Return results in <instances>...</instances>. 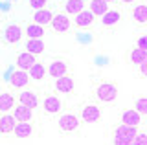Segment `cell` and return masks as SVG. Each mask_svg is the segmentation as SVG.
Wrapping results in <instances>:
<instances>
[{
  "label": "cell",
  "instance_id": "obj_31",
  "mask_svg": "<svg viewBox=\"0 0 147 145\" xmlns=\"http://www.w3.org/2000/svg\"><path fill=\"white\" fill-rule=\"evenodd\" d=\"M138 77H140V79L147 77V61L142 62V64H138Z\"/></svg>",
  "mask_w": 147,
  "mask_h": 145
},
{
  "label": "cell",
  "instance_id": "obj_9",
  "mask_svg": "<svg viewBox=\"0 0 147 145\" xmlns=\"http://www.w3.org/2000/svg\"><path fill=\"white\" fill-rule=\"evenodd\" d=\"M119 123L129 125V127H142L144 125V116L140 112H136L134 108H125L119 114Z\"/></svg>",
  "mask_w": 147,
  "mask_h": 145
},
{
  "label": "cell",
  "instance_id": "obj_2",
  "mask_svg": "<svg viewBox=\"0 0 147 145\" xmlns=\"http://www.w3.org/2000/svg\"><path fill=\"white\" fill-rule=\"evenodd\" d=\"M94 96L101 105H112L118 99V85L112 83V81H103L96 87Z\"/></svg>",
  "mask_w": 147,
  "mask_h": 145
},
{
  "label": "cell",
  "instance_id": "obj_8",
  "mask_svg": "<svg viewBox=\"0 0 147 145\" xmlns=\"http://www.w3.org/2000/svg\"><path fill=\"white\" fill-rule=\"evenodd\" d=\"M24 37V28L20 24H7L6 30H4V40L7 44H18Z\"/></svg>",
  "mask_w": 147,
  "mask_h": 145
},
{
  "label": "cell",
  "instance_id": "obj_34",
  "mask_svg": "<svg viewBox=\"0 0 147 145\" xmlns=\"http://www.w3.org/2000/svg\"><path fill=\"white\" fill-rule=\"evenodd\" d=\"M119 2H121V4H123V6H129V4H134V2H136V0H119Z\"/></svg>",
  "mask_w": 147,
  "mask_h": 145
},
{
  "label": "cell",
  "instance_id": "obj_4",
  "mask_svg": "<svg viewBox=\"0 0 147 145\" xmlns=\"http://www.w3.org/2000/svg\"><path fill=\"white\" fill-rule=\"evenodd\" d=\"M79 119L81 125H96L103 119V112H101V107L96 105V103H85L79 110Z\"/></svg>",
  "mask_w": 147,
  "mask_h": 145
},
{
  "label": "cell",
  "instance_id": "obj_6",
  "mask_svg": "<svg viewBox=\"0 0 147 145\" xmlns=\"http://www.w3.org/2000/svg\"><path fill=\"white\" fill-rule=\"evenodd\" d=\"M140 127H129L123 123H118L110 129V138H118V140H125V142H132V138L136 136Z\"/></svg>",
  "mask_w": 147,
  "mask_h": 145
},
{
  "label": "cell",
  "instance_id": "obj_20",
  "mask_svg": "<svg viewBox=\"0 0 147 145\" xmlns=\"http://www.w3.org/2000/svg\"><path fill=\"white\" fill-rule=\"evenodd\" d=\"M28 75H30V81H35V83H42L46 77V66L40 61H37L33 66L28 70Z\"/></svg>",
  "mask_w": 147,
  "mask_h": 145
},
{
  "label": "cell",
  "instance_id": "obj_32",
  "mask_svg": "<svg viewBox=\"0 0 147 145\" xmlns=\"http://www.w3.org/2000/svg\"><path fill=\"white\" fill-rule=\"evenodd\" d=\"M138 50H144V52H147V37H145V35H140V37H138Z\"/></svg>",
  "mask_w": 147,
  "mask_h": 145
},
{
  "label": "cell",
  "instance_id": "obj_29",
  "mask_svg": "<svg viewBox=\"0 0 147 145\" xmlns=\"http://www.w3.org/2000/svg\"><path fill=\"white\" fill-rule=\"evenodd\" d=\"M131 145H147V132H145V129H138V132H136V136L132 138V142H131Z\"/></svg>",
  "mask_w": 147,
  "mask_h": 145
},
{
  "label": "cell",
  "instance_id": "obj_21",
  "mask_svg": "<svg viewBox=\"0 0 147 145\" xmlns=\"http://www.w3.org/2000/svg\"><path fill=\"white\" fill-rule=\"evenodd\" d=\"M15 107V96L11 92H0V114L11 112Z\"/></svg>",
  "mask_w": 147,
  "mask_h": 145
},
{
  "label": "cell",
  "instance_id": "obj_27",
  "mask_svg": "<svg viewBox=\"0 0 147 145\" xmlns=\"http://www.w3.org/2000/svg\"><path fill=\"white\" fill-rule=\"evenodd\" d=\"M129 61L132 62V64H142V62L147 61V52L144 50H138V48H132V52L129 53Z\"/></svg>",
  "mask_w": 147,
  "mask_h": 145
},
{
  "label": "cell",
  "instance_id": "obj_22",
  "mask_svg": "<svg viewBox=\"0 0 147 145\" xmlns=\"http://www.w3.org/2000/svg\"><path fill=\"white\" fill-rule=\"evenodd\" d=\"M109 4L103 2V0H90V2H86V9H88L94 17H101L103 13H107L109 9Z\"/></svg>",
  "mask_w": 147,
  "mask_h": 145
},
{
  "label": "cell",
  "instance_id": "obj_33",
  "mask_svg": "<svg viewBox=\"0 0 147 145\" xmlns=\"http://www.w3.org/2000/svg\"><path fill=\"white\" fill-rule=\"evenodd\" d=\"M110 145H131V142H125V140H118V138H110Z\"/></svg>",
  "mask_w": 147,
  "mask_h": 145
},
{
  "label": "cell",
  "instance_id": "obj_19",
  "mask_svg": "<svg viewBox=\"0 0 147 145\" xmlns=\"http://www.w3.org/2000/svg\"><path fill=\"white\" fill-rule=\"evenodd\" d=\"M88 0H64L63 4V13L66 15H77L79 11H83L86 7Z\"/></svg>",
  "mask_w": 147,
  "mask_h": 145
},
{
  "label": "cell",
  "instance_id": "obj_35",
  "mask_svg": "<svg viewBox=\"0 0 147 145\" xmlns=\"http://www.w3.org/2000/svg\"><path fill=\"white\" fill-rule=\"evenodd\" d=\"M103 2H107V4H109V6H110V4H116V2H118V0H103Z\"/></svg>",
  "mask_w": 147,
  "mask_h": 145
},
{
  "label": "cell",
  "instance_id": "obj_26",
  "mask_svg": "<svg viewBox=\"0 0 147 145\" xmlns=\"http://www.w3.org/2000/svg\"><path fill=\"white\" fill-rule=\"evenodd\" d=\"M24 31H26L28 39H42L46 30H44V26H39V24H35V22H30Z\"/></svg>",
  "mask_w": 147,
  "mask_h": 145
},
{
  "label": "cell",
  "instance_id": "obj_36",
  "mask_svg": "<svg viewBox=\"0 0 147 145\" xmlns=\"http://www.w3.org/2000/svg\"><path fill=\"white\" fill-rule=\"evenodd\" d=\"M0 19H2V9H0Z\"/></svg>",
  "mask_w": 147,
  "mask_h": 145
},
{
  "label": "cell",
  "instance_id": "obj_16",
  "mask_svg": "<svg viewBox=\"0 0 147 145\" xmlns=\"http://www.w3.org/2000/svg\"><path fill=\"white\" fill-rule=\"evenodd\" d=\"M15 125H17V121H15V117H13L11 112L0 114V136H11Z\"/></svg>",
  "mask_w": 147,
  "mask_h": 145
},
{
  "label": "cell",
  "instance_id": "obj_15",
  "mask_svg": "<svg viewBox=\"0 0 147 145\" xmlns=\"http://www.w3.org/2000/svg\"><path fill=\"white\" fill-rule=\"evenodd\" d=\"M37 62V55H33V53H30V52H20L17 55V59H15V64H17V68L18 70H30L31 66H33Z\"/></svg>",
  "mask_w": 147,
  "mask_h": 145
},
{
  "label": "cell",
  "instance_id": "obj_14",
  "mask_svg": "<svg viewBox=\"0 0 147 145\" xmlns=\"http://www.w3.org/2000/svg\"><path fill=\"white\" fill-rule=\"evenodd\" d=\"M96 22V17L92 15V13L86 9H83V11H79L77 15H74V20H72V24L76 26V28H90L92 24Z\"/></svg>",
  "mask_w": 147,
  "mask_h": 145
},
{
  "label": "cell",
  "instance_id": "obj_30",
  "mask_svg": "<svg viewBox=\"0 0 147 145\" xmlns=\"http://www.w3.org/2000/svg\"><path fill=\"white\" fill-rule=\"evenodd\" d=\"M48 2H50V0H28V4H30V7H31L33 11L44 9V7L48 6Z\"/></svg>",
  "mask_w": 147,
  "mask_h": 145
},
{
  "label": "cell",
  "instance_id": "obj_5",
  "mask_svg": "<svg viewBox=\"0 0 147 145\" xmlns=\"http://www.w3.org/2000/svg\"><path fill=\"white\" fill-rule=\"evenodd\" d=\"M48 26L55 35H64L72 30L74 24H72L70 15H66V13H53V17H52V20H50Z\"/></svg>",
  "mask_w": 147,
  "mask_h": 145
},
{
  "label": "cell",
  "instance_id": "obj_7",
  "mask_svg": "<svg viewBox=\"0 0 147 145\" xmlns=\"http://www.w3.org/2000/svg\"><path fill=\"white\" fill-rule=\"evenodd\" d=\"M68 62L64 59H53L48 66H46V75H50L52 79H57V77H63V75H68Z\"/></svg>",
  "mask_w": 147,
  "mask_h": 145
},
{
  "label": "cell",
  "instance_id": "obj_24",
  "mask_svg": "<svg viewBox=\"0 0 147 145\" xmlns=\"http://www.w3.org/2000/svg\"><path fill=\"white\" fill-rule=\"evenodd\" d=\"M52 17H53V13L48 9V7H44V9H37L33 13V20L31 22H35V24H39V26H48L50 24V20H52Z\"/></svg>",
  "mask_w": 147,
  "mask_h": 145
},
{
  "label": "cell",
  "instance_id": "obj_11",
  "mask_svg": "<svg viewBox=\"0 0 147 145\" xmlns=\"http://www.w3.org/2000/svg\"><path fill=\"white\" fill-rule=\"evenodd\" d=\"M17 101H18V105H24L28 108H31V110H35L39 107L40 99L37 96V92H33V90H20L17 96Z\"/></svg>",
  "mask_w": 147,
  "mask_h": 145
},
{
  "label": "cell",
  "instance_id": "obj_17",
  "mask_svg": "<svg viewBox=\"0 0 147 145\" xmlns=\"http://www.w3.org/2000/svg\"><path fill=\"white\" fill-rule=\"evenodd\" d=\"M33 112L35 110H31V108H28L24 105H17L13 107V110H11V114L13 117H15V121L17 123H22V121H33Z\"/></svg>",
  "mask_w": 147,
  "mask_h": 145
},
{
  "label": "cell",
  "instance_id": "obj_13",
  "mask_svg": "<svg viewBox=\"0 0 147 145\" xmlns=\"http://www.w3.org/2000/svg\"><path fill=\"white\" fill-rule=\"evenodd\" d=\"M53 90L55 94H64V96H70L74 92V79L70 75H63V77L53 79Z\"/></svg>",
  "mask_w": 147,
  "mask_h": 145
},
{
  "label": "cell",
  "instance_id": "obj_10",
  "mask_svg": "<svg viewBox=\"0 0 147 145\" xmlns=\"http://www.w3.org/2000/svg\"><path fill=\"white\" fill-rule=\"evenodd\" d=\"M28 85H30V75H28L26 70H15L9 74V87L15 88V90H20V88H26Z\"/></svg>",
  "mask_w": 147,
  "mask_h": 145
},
{
  "label": "cell",
  "instance_id": "obj_18",
  "mask_svg": "<svg viewBox=\"0 0 147 145\" xmlns=\"http://www.w3.org/2000/svg\"><path fill=\"white\" fill-rule=\"evenodd\" d=\"M119 22H121V11H119V9L109 7L107 13L101 15V24H103L105 28H112V26L119 24Z\"/></svg>",
  "mask_w": 147,
  "mask_h": 145
},
{
  "label": "cell",
  "instance_id": "obj_28",
  "mask_svg": "<svg viewBox=\"0 0 147 145\" xmlns=\"http://www.w3.org/2000/svg\"><path fill=\"white\" fill-rule=\"evenodd\" d=\"M132 108H134L136 112H140L142 116H145L147 114V97L145 96H140L134 101V107H132Z\"/></svg>",
  "mask_w": 147,
  "mask_h": 145
},
{
  "label": "cell",
  "instance_id": "obj_12",
  "mask_svg": "<svg viewBox=\"0 0 147 145\" xmlns=\"http://www.w3.org/2000/svg\"><path fill=\"white\" fill-rule=\"evenodd\" d=\"M13 138L17 140H28V138H33L35 136V127L33 121H22V123H17L15 129H13Z\"/></svg>",
  "mask_w": 147,
  "mask_h": 145
},
{
  "label": "cell",
  "instance_id": "obj_25",
  "mask_svg": "<svg viewBox=\"0 0 147 145\" xmlns=\"http://www.w3.org/2000/svg\"><path fill=\"white\" fill-rule=\"evenodd\" d=\"M44 40L42 39H28L26 40V52L33 53V55H40V53H44Z\"/></svg>",
  "mask_w": 147,
  "mask_h": 145
},
{
  "label": "cell",
  "instance_id": "obj_1",
  "mask_svg": "<svg viewBox=\"0 0 147 145\" xmlns=\"http://www.w3.org/2000/svg\"><path fill=\"white\" fill-rule=\"evenodd\" d=\"M57 129L63 136H72L79 132L81 129L79 114H76V112H61L57 117Z\"/></svg>",
  "mask_w": 147,
  "mask_h": 145
},
{
  "label": "cell",
  "instance_id": "obj_3",
  "mask_svg": "<svg viewBox=\"0 0 147 145\" xmlns=\"http://www.w3.org/2000/svg\"><path fill=\"white\" fill-rule=\"evenodd\" d=\"M39 105H40V108H42V114H46V116H57V114L63 112L64 103H63V99L59 97V94L48 92V94H44L42 101H40Z\"/></svg>",
  "mask_w": 147,
  "mask_h": 145
},
{
  "label": "cell",
  "instance_id": "obj_23",
  "mask_svg": "<svg viewBox=\"0 0 147 145\" xmlns=\"http://www.w3.org/2000/svg\"><path fill=\"white\" fill-rule=\"evenodd\" d=\"M132 20L138 26H145L147 24V6L145 4H136L132 7Z\"/></svg>",
  "mask_w": 147,
  "mask_h": 145
}]
</instances>
